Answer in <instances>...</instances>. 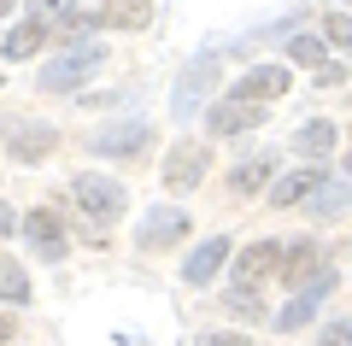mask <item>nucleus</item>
I'll return each instance as SVG.
<instances>
[{
	"label": "nucleus",
	"mask_w": 352,
	"mask_h": 346,
	"mask_svg": "<svg viewBox=\"0 0 352 346\" xmlns=\"http://www.w3.org/2000/svg\"><path fill=\"white\" fill-rule=\"evenodd\" d=\"M71 199L88 211V217H112V211H124V188L106 182V176H76V182H71Z\"/></svg>",
	"instance_id": "nucleus-1"
},
{
	"label": "nucleus",
	"mask_w": 352,
	"mask_h": 346,
	"mask_svg": "<svg viewBox=\"0 0 352 346\" xmlns=\"http://www.w3.org/2000/svg\"><path fill=\"white\" fill-rule=\"evenodd\" d=\"M258 118H264V106H252L247 94H235V100H223V106L206 111V129H212V136H241V129H252Z\"/></svg>",
	"instance_id": "nucleus-2"
},
{
	"label": "nucleus",
	"mask_w": 352,
	"mask_h": 346,
	"mask_svg": "<svg viewBox=\"0 0 352 346\" xmlns=\"http://www.w3.org/2000/svg\"><path fill=\"white\" fill-rule=\"evenodd\" d=\"M206 159H212V153L194 147V141H188V147H176L170 159H164V188H170V194H188V188L206 176Z\"/></svg>",
	"instance_id": "nucleus-3"
},
{
	"label": "nucleus",
	"mask_w": 352,
	"mask_h": 346,
	"mask_svg": "<svg viewBox=\"0 0 352 346\" xmlns=\"http://www.w3.org/2000/svg\"><path fill=\"white\" fill-rule=\"evenodd\" d=\"M276 264H282V247H276V241H258V247H247V252H241V264H235V288L264 282Z\"/></svg>",
	"instance_id": "nucleus-4"
},
{
	"label": "nucleus",
	"mask_w": 352,
	"mask_h": 346,
	"mask_svg": "<svg viewBox=\"0 0 352 346\" xmlns=\"http://www.w3.org/2000/svg\"><path fill=\"white\" fill-rule=\"evenodd\" d=\"M288 83H294V76L282 71V65H258V71L241 76L235 94H247V100H282V94H288Z\"/></svg>",
	"instance_id": "nucleus-5"
},
{
	"label": "nucleus",
	"mask_w": 352,
	"mask_h": 346,
	"mask_svg": "<svg viewBox=\"0 0 352 346\" xmlns=\"http://www.w3.org/2000/svg\"><path fill=\"white\" fill-rule=\"evenodd\" d=\"M317 188H323V176H317V171H288L276 188H270V206H300V199L317 194Z\"/></svg>",
	"instance_id": "nucleus-6"
},
{
	"label": "nucleus",
	"mask_w": 352,
	"mask_h": 346,
	"mask_svg": "<svg viewBox=\"0 0 352 346\" xmlns=\"http://www.w3.org/2000/svg\"><path fill=\"white\" fill-rule=\"evenodd\" d=\"M223 259H229V241H206V247L182 264V276H188V282H212V276L223 270Z\"/></svg>",
	"instance_id": "nucleus-7"
},
{
	"label": "nucleus",
	"mask_w": 352,
	"mask_h": 346,
	"mask_svg": "<svg viewBox=\"0 0 352 346\" xmlns=\"http://www.w3.org/2000/svg\"><path fill=\"white\" fill-rule=\"evenodd\" d=\"M153 18V0H112L100 12V24H112V30H141Z\"/></svg>",
	"instance_id": "nucleus-8"
},
{
	"label": "nucleus",
	"mask_w": 352,
	"mask_h": 346,
	"mask_svg": "<svg viewBox=\"0 0 352 346\" xmlns=\"http://www.w3.org/2000/svg\"><path fill=\"white\" fill-rule=\"evenodd\" d=\"M317 259H323V252H317V241H294V252L282 259V282H288V288H300L305 276L317 270Z\"/></svg>",
	"instance_id": "nucleus-9"
},
{
	"label": "nucleus",
	"mask_w": 352,
	"mask_h": 346,
	"mask_svg": "<svg viewBox=\"0 0 352 346\" xmlns=\"http://www.w3.org/2000/svg\"><path fill=\"white\" fill-rule=\"evenodd\" d=\"M270 171H276L270 159H252V164H241V171L229 176V188H235V194H258V188H270Z\"/></svg>",
	"instance_id": "nucleus-10"
},
{
	"label": "nucleus",
	"mask_w": 352,
	"mask_h": 346,
	"mask_svg": "<svg viewBox=\"0 0 352 346\" xmlns=\"http://www.w3.org/2000/svg\"><path fill=\"white\" fill-rule=\"evenodd\" d=\"M36 47H41V18H30V24H18L6 36V59H30Z\"/></svg>",
	"instance_id": "nucleus-11"
},
{
	"label": "nucleus",
	"mask_w": 352,
	"mask_h": 346,
	"mask_svg": "<svg viewBox=\"0 0 352 346\" xmlns=\"http://www.w3.org/2000/svg\"><path fill=\"white\" fill-rule=\"evenodd\" d=\"M24 229H30V235H36L47 252H59V241H65V235H59V217H53V211H30Z\"/></svg>",
	"instance_id": "nucleus-12"
},
{
	"label": "nucleus",
	"mask_w": 352,
	"mask_h": 346,
	"mask_svg": "<svg viewBox=\"0 0 352 346\" xmlns=\"http://www.w3.org/2000/svg\"><path fill=\"white\" fill-rule=\"evenodd\" d=\"M47 147H53V129H24V136H12V153H18V159H41Z\"/></svg>",
	"instance_id": "nucleus-13"
},
{
	"label": "nucleus",
	"mask_w": 352,
	"mask_h": 346,
	"mask_svg": "<svg viewBox=\"0 0 352 346\" xmlns=\"http://www.w3.org/2000/svg\"><path fill=\"white\" fill-rule=\"evenodd\" d=\"M188 223H182V211H170V217H153L147 223V235H141V247H159V241H170V235H182Z\"/></svg>",
	"instance_id": "nucleus-14"
},
{
	"label": "nucleus",
	"mask_w": 352,
	"mask_h": 346,
	"mask_svg": "<svg viewBox=\"0 0 352 346\" xmlns=\"http://www.w3.org/2000/svg\"><path fill=\"white\" fill-rule=\"evenodd\" d=\"M300 147H305V153H329V147H335V124H305Z\"/></svg>",
	"instance_id": "nucleus-15"
},
{
	"label": "nucleus",
	"mask_w": 352,
	"mask_h": 346,
	"mask_svg": "<svg viewBox=\"0 0 352 346\" xmlns=\"http://www.w3.org/2000/svg\"><path fill=\"white\" fill-rule=\"evenodd\" d=\"M323 36L335 41V47L352 53V18H346V12H329V18H323Z\"/></svg>",
	"instance_id": "nucleus-16"
},
{
	"label": "nucleus",
	"mask_w": 352,
	"mask_h": 346,
	"mask_svg": "<svg viewBox=\"0 0 352 346\" xmlns=\"http://www.w3.org/2000/svg\"><path fill=\"white\" fill-rule=\"evenodd\" d=\"M288 59H300V65H317V59H323V41H311V36L288 41Z\"/></svg>",
	"instance_id": "nucleus-17"
},
{
	"label": "nucleus",
	"mask_w": 352,
	"mask_h": 346,
	"mask_svg": "<svg viewBox=\"0 0 352 346\" xmlns=\"http://www.w3.org/2000/svg\"><path fill=\"white\" fill-rule=\"evenodd\" d=\"M24 294H30V288H24V276H18V264L6 259V299H12V305H18V299H24Z\"/></svg>",
	"instance_id": "nucleus-18"
},
{
	"label": "nucleus",
	"mask_w": 352,
	"mask_h": 346,
	"mask_svg": "<svg viewBox=\"0 0 352 346\" xmlns=\"http://www.w3.org/2000/svg\"><path fill=\"white\" fill-rule=\"evenodd\" d=\"M53 12H71V0H36V18H53Z\"/></svg>",
	"instance_id": "nucleus-19"
},
{
	"label": "nucleus",
	"mask_w": 352,
	"mask_h": 346,
	"mask_svg": "<svg viewBox=\"0 0 352 346\" xmlns=\"http://www.w3.org/2000/svg\"><path fill=\"white\" fill-rule=\"evenodd\" d=\"M346 171H352V153H346Z\"/></svg>",
	"instance_id": "nucleus-20"
}]
</instances>
